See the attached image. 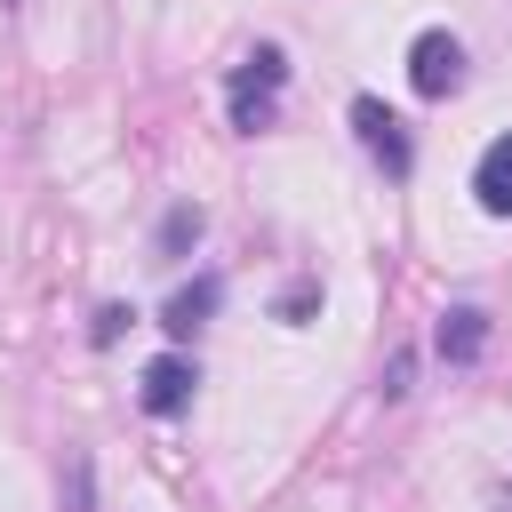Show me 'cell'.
I'll return each mask as SVG.
<instances>
[{"instance_id":"obj_2","label":"cell","mask_w":512,"mask_h":512,"mask_svg":"<svg viewBox=\"0 0 512 512\" xmlns=\"http://www.w3.org/2000/svg\"><path fill=\"white\" fill-rule=\"evenodd\" d=\"M408 88H416L424 104H440V96L464 88V40H456L448 24H424V32L408 40Z\"/></svg>"},{"instance_id":"obj_5","label":"cell","mask_w":512,"mask_h":512,"mask_svg":"<svg viewBox=\"0 0 512 512\" xmlns=\"http://www.w3.org/2000/svg\"><path fill=\"white\" fill-rule=\"evenodd\" d=\"M432 352H440L448 368H472V360L488 352V312H480V304H448L440 328H432Z\"/></svg>"},{"instance_id":"obj_7","label":"cell","mask_w":512,"mask_h":512,"mask_svg":"<svg viewBox=\"0 0 512 512\" xmlns=\"http://www.w3.org/2000/svg\"><path fill=\"white\" fill-rule=\"evenodd\" d=\"M216 296H224V280H216V272H200L192 288H176V296H168V312H160V328H168V336L184 344V336H192V328H200V320L216 312Z\"/></svg>"},{"instance_id":"obj_1","label":"cell","mask_w":512,"mask_h":512,"mask_svg":"<svg viewBox=\"0 0 512 512\" xmlns=\"http://www.w3.org/2000/svg\"><path fill=\"white\" fill-rule=\"evenodd\" d=\"M280 88H288V56L272 48V40H256L240 64H232V80H224V104H232V128L240 136H256V128H272V112H280Z\"/></svg>"},{"instance_id":"obj_10","label":"cell","mask_w":512,"mask_h":512,"mask_svg":"<svg viewBox=\"0 0 512 512\" xmlns=\"http://www.w3.org/2000/svg\"><path fill=\"white\" fill-rule=\"evenodd\" d=\"M88 496H96V472H88V456H72V488H64V512H88Z\"/></svg>"},{"instance_id":"obj_11","label":"cell","mask_w":512,"mask_h":512,"mask_svg":"<svg viewBox=\"0 0 512 512\" xmlns=\"http://www.w3.org/2000/svg\"><path fill=\"white\" fill-rule=\"evenodd\" d=\"M408 376H416V360L392 352V360H384V400H408Z\"/></svg>"},{"instance_id":"obj_4","label":"cell","mask_w":512,"mask_h":512,"mask_svg":"<svg viewBox=\"0 0 512 512\" xmlns=\"http://www.w3.org/2000/svg\"><path fill=\"white\" fill-rule=\"evenodd\" d=\"M192 384H200V368H192L184 352H160V360L144 368V392H136V400H144V416H184V408H192Z\"/></svg>"},{"instance_id":"obj_9","label":"cell","mask_w":512,"mask_h":512,"mask_svg":"<svg viewBox=\"0 0 512 512\" xmlns=\"http://www.w3.org/2000/svg\"><path fill=\"white\" fill-rule=\"evenodd\" d=\"M128 320H136L128 304H104V312H96V328H88V344H120V328H128Z\"/></svg>"},{"instance_id":"obj_12","label":"cell","mask_w":512,"mask_h":512,"mask_svg":"<svg viewBox=\"0 0 512 512\" xmlns=\"http://www.w3.org/2000/svg\"><path fill=\"white\" fill-rule=\"evenodd\" d=\"M312 304H320V288H312V280H296V288H288V296H280V320H304V312H312Z\"/></svg>"},{"instance_id":"obj_6","label":"cell","mask_w":512,"mask_h":512,"mask_svg":"<svg viewBox=\"0 0 512 512\" xmlns=\"http://www.w3.org/2000/svg\"><path fill=\"white\" fill-rule=\"evenodd\" d=\"M472 200H480L488 216H512V128L480 152V168H472Z\"/></svg>"},{"instance_id":"obj_8","label":"cell","mask_w":512,"mask_h":512,"mask_svg":"<svg viewBox=\"0 0 512 512\" xmlns=\"http://www.w3.org/2000/svg\"><path fill=\"white\" fill-rule=\"evenodd\" d=\"M200 232H208V208H200V200H176V208L160 216V240H152L160 264H184V256L200 248Z\"/></svg>"},{"instance_id":"obj_3","label":"cell","mask_w":512,"mask_h":512,"mask_svg":"<svg viewBox=\"0 0 512 512\" xmlns=\"http://www.w3.org/2000/svg\"><path fill=\"white\" fill-rule=\"evenodd\" d=\"M352 128H360L368 160H384V176H408V168H416V144H408V128H400V112H392V104L352 96Z\"/></svg>"}]
</instances>
